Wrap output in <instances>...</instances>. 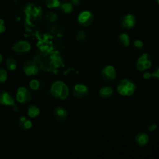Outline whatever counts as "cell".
Segmentation results:
<instances>
[{
    "label": "cell",
    "mask_w": 159,
    "mask_h": 159,
    "mask_svg": "<svg viewBox=\"0 0 159 159\" xmlns=\"http://www.w3.org/2000/svg\"><path fill=\"white\" fill-rule=\"evenodd\" d=\"M71 2L73 6H79L80 3V0H71Z\"/></svg>",
    "instance_id": "obj_33"
},
{
    "label": "cell",
    "mask_w": 159,
    "mask_h": 159,
    "mask_svg": "<svg viewBox=\"0 0 159 159\" xmlns=\"http://www.w3.org/2000/svg\"><path fill=\"white\" fill-rule=\"evenodd\" d=\"M16 98L17 101L20 104H26L29 101H30L32 95H31L30 91L26 87H20L17 90Z\"/></svg>",
    "instance_id": "obj_3"
},
{
    "label": "cell",
    "mask_w": 159,
    "mask_h": 159,
    "mask_svg": "<svg viewBox=\"0 0 159 159\" xmlns=\"http://www.w3.org/2000/svg\"><path fill=\"white\" fill-rule=\"evenodd\" d=\"M135 23H136V18L134 16L133 14H127L123 18L121 26L126 29H131L135 26Z\"/></svg>",
    "instance_id": "obj_11"
},
{
    "label": "cell",
    "mask_w": 159,
    "mask_h": 159,
    "mask_svg": "<svg viewBox=\"0 0 159 159\" xmlns=\"http://www.w3.org/2000/svg\"><path fill=\"white\" fill-rule=\"evenodd\" d=\"M52 62L53 64H54V66L58 67L59 65L62 63V60L59 56H54L52 59Z\"/></svg>",
    "instance_id": "obj_26"
},
{
    "label": "cell",
    "mask_w": 159,
    "mask_h": 159,
    "mask_svg": "<svg viewBox=\"0 0 159 159\" xmlns=\"http://www.w3.org/2000/svg\"><path fill=\"white\" fill-rule=\"evenodd\" d=\"M45 3L48 9H57L61 6L60 0H46Z\"/></svg>",
    "instance_id": "obj_19"
},
{
    "label": "cell",
    "mask_w": 159,
    "mask_h": 159,
    "mask_svg": "<svg viewBox=\"0 0 159 159\" xmlns=\"http://www.w3.org/2000/svg\"><path fill=\"white\" fill-rule=\"evenodd\" d=\"M152 73V77L159 79V67L156 70H155V72H154V73Z\"/></svg>",
    "instance_id": "obj_32"
},
{
    "label": "cell",
    "mask_w": 159,
    "mask_h": 159,
    "mask_svg": "<svg viewBox=\"0 0 159 159\" xmlns=\"http://www.w3.org/2000/svg\"><path fill=\"white\" fill-rule=\"evenodd\" d=\"M46 17H47V19H48V20L51 22H54L57 20V13H55L54 12H52V11H51V12H48V13L46 14Z\"/></svg>",
    "instance_id": "obj_22"
},
{
    "label": "cell",
    "mask_w": 159,
    "mask_h": 159,
    "mask_svg": "<svg viewBox=\"0 0 159 159\" xmlns=\"http://www.w3.org/2000/svg\"><path fill=\"white\" fill-rule=\"evenodd\" d=\"M6 67L8 68V70H9L10 71H14V70H16L18 63H17V61L15 58L9 57L6 59Z\"/></svg>",
    "instance_id": "obj_17"
},
{
    "label": "cell",
    "mask_w": 159,
    "mask_h": 159,
    "mask_svg": "<svg viewBox=\"0 0 159 159\" xmlns=\"http://www.w3.org/2000/svg\"><path fill=\"white\" fill-rule=\"evenodd\" d=\"M143 77L145 80H149L152 77V73H150V72H146V73H144L143 75Z\"/></svg>",
    "instance_id": "obj_31"
},
{
    "label": "cell",
    "mask_w": 159,
    "mask_h": 159,
    "mask_svg": "<svg viewBox=\"0 0 159 159\" xmlns=\"http://www.w3.org/2000/svg\"><path fill=\"white\" fill-rule=\"evenodd\" d=\"M0 104L7 106L15 105V101L13 98L7 91L2 90L0 91Z\"/></svg>",
    "instance_id": "obj_10"
},
{
    "label": "cell",
    "mask_w": 159,
    "mask_h": 159,
    "mask_svg": "<svg viewBox=\"0 0 159 159\" xmlns=\"http://www.w3.org/2000/svg\"><path fill=\"white\" fill-rule=\"evenodd\" d=\"M102 76L107 81H113L116 78V71L113 65H106L102 70Z\"/></svg>",
    "instance_id": "obj_7"
},
{
    "label": "cell",
    "mask_w": 159,
    "mask_h": 159,
    "mask_svg": "<svg viewBox=\"0 0 159 159\" xmlns=\"http://www.w3.org/2000/svg\"><path fill=\"white\" fill-rule=\"evenodd\" d=\"M149 58H148V55L147 54V53H144V54L141 55V57H139V59H138V63H141V64H143L144 65V62H146L147 60H148Z\"/></svg>",
    "instance_id": "obj_25"
},
{
    "label": "cell",
    "mask_w": 159,
    "mask_h": 159,
    "mask_svg": "<svg viewBox=\"0 0 159 159\" xmlns=\"http://www.w3.org/2000/svg\"><path fill=\"white\" fill-rule=\"evenodd\" d=\"M31 49V45L26 41H19L12 47V50L17 54H26Z\"/></svg>",
    "instance_id": "obj_5"
},
{
    "label": "cell",
    "mask_w": 159,
    "mask_h": 159,
    "mask_svg": "<svg viewBox=\"0 0 159 159\" xmlns=\"http://www.w3.org/2000/svg\"><path fill=\"white\" fill-rule=\"evenodd\" d=\"M134 46L137 48H142L144 47V43H143L142 41L137 39L134 41Z\"/></svg>",
    "instance_id": "obj_27"
},
{
    "label": "cell",
    "mask_w": 159,
    "mask_h": 159,
    "mask_svg": "<svg viewBox=\"0 0 159 159\" xmlns=\"http://www.w3.org/2000/svg\"><path fill=\"white\" fill-rule=\"evenodd\" d=\"M23 72L26 76H34L38 73V66L34 61H26L23 64Z\"/></svg>",
    "instance_id": "obj_8"
},
{
    "label": "cell",
    "mask_w": 159,
    "mask_h": 159,
    "mask_svg": "<svg viewBox=\"0 0 159 159\" xmlns=\"http://www.w3.org/2000/svg\"><path fill=\"white\" fill-rule=\"evenodd\" d=\"M113 90L112 87H101L100 90H99V95H100L101 98H109L113 95Z\"/></svg>",
    "instance_id": "obj_15"
},
{
    "label": "cell",
    "mask_w": 159,
    "mask_h": 159,
    "mask_svg": "<svg viewBox=\"0 0 159 159\" xmlns=\"http://www.w3.org/2000/svg\"><path fill=\"white\" fill-rule=\"evenodd\" d=\"M7 77L8 74L6 70L2 68H0V83L6 82V80H7Z\"/></svg>",
    "instance_id": "obj_24"
},
{
    "label": "cell",
    "mask_w": 159,
    "mask_h": 159,
    "mask_svg": "<svg viewBox=\"0 0 159 159\" xmlns=\"http://www.w3.org/2000/svg\"><path fill=\"white\" fill-rule=\"evenodd\" d=\"M54 115L56 120L60 123H63L66 120L68 116V112L63 107H56L54 109Z\"/></svg>",
    "instance_id": "obj_12"
},
{
    "label": "cell",
    "mask_w": 159,
    "mask_h": 159,
    "mask_svg": "<svg viewBox=\"0 0 159 159\" xmlns=\"http://www.w3.org/2000/svg\"><path fill=\"white\" fill-rule=\"evenodd\" d=\"M6 31V26H5V21L2 19H0V34H2Z\"/></svg>",
    "instance_id": "obj_28"
},
{
    "label": "cell",
    "mask_w": 159,
    "mask_h": 159,
    "mask_svg": "<svg viewBox=\"0 0 159 159\" xmlns=\"http://www.w3.org/2000/svg\"><path fill=\"white\" fill-rule=\"evenodd\" d=\"M89 94V88L83 84H77L74 86L72 90V94L75 98H82L87 96Z\"/></svg>",
    "instance_id": "obj_6"
},
{
    "label": "cell",
    "mask_w": 159,
    "mask_h": 159,
    "mask_svg": "<svg viewBox=\"0 0 159 159\" xmlns=\"http://www.w3.org/2000/svg\"><path fill=\"white\" fill-rule=\"evenodd\" d=\"M40 108H39L37 106L34 105V104H31L30 105V107L28 108L27 111V115L30 118H36L37 116H38L40 115Z\"/></svg>",
    "instance_id": "obj_16"
},
{
    "label": "cell",
    "mask_w": 159,
    "mask_h": 159,
    "mask_svg": "<svg viewBox=\"0 0 159 159\" xmlns=\"http://www.w3.org/2000/svg\"><path fill=\"white\" fill-rule=\"evenodd\" d=\"M61 8L62 11L65 13H71L73 11V5L71 2H64L63 4L61 5Z\"/></svg>",
    "instance_id": "obj_20"
},
{
    "label": "cell",
    "mask_w": 159,
    "mask_h": 159,
    "mask_svg": "<svg viewBox=\"0 0 159 159\" xmlns=\"http://www.w3.org/2000/svg\"><path fill=\"white\" fill-rule=\"evenodd\" d=\"M18 125L22 129L24 130H29L32 128V122L28 119L26 116H21L19 118Z\"/></svg>",
    "instance_id": "obj_14"
},
{
    "label": "cell",
    "mask_w": 159,
    "mask_h": 159,
    "mask_svg": "<svg viewBox=\"0 0 159 159\" xmlns=\"http://www.w3.org/2000/svg\"><path fill=\"white\" fill-rule=\"evenodd\" d=\"M25 12L26 16L33 17L34 19L40 18L42 14V9L38 6H34L32 4H29L25 8Z\"/></svg>",
    "instance_id": "obj_9"
},
{
    "label": "cell",
    "mask_w": 159,
    "mask_h": 159,
    "mask_svg": "<svg viewBox=\"0 0 159 159\" xmlns=\"http://www.w3.org/2000/svg\"><path fill=\"white\" fill-rule=\"evenodd\" d=\"M94 20V16L90 11L85 10L80 12L78 17V22L81 26H89L93 23Z\"/></svg>",
    "instance_id": "obj_4"
},
{
    "label": "cell",
    "mask_w": 159,
    "mask_h": 159,
    "mask_svg": "<svg viewBox=\"0 0 159 159\" xmlns=\"http://www.w3.org/2000/svg\"><path fill=\"white\" fill-rule=\"evenodd\" d=\"M152 61L150 60V59H148V60L146 61L144 63V69L145 70H148V69H150L151 67H152Z\"/></svg>",
    "instance_id": "obj_30"
},
{
    "label": "cell",
    "mask_w": 159,
    "mask_h": 159,
    "mask_svg": "<svg viewBox=\"0 0 159 159\" xmlns=\"http://www.w3.org/2000/svg\"><path fill=\"white\" fill-rule=\"evenodd\" d=\"M40 81L38 80L37 79H33L30 81L29 83V86L33 90H37L40 88Z\"/></svg>",
    "instance_id": "obj_21"
},
{
    "label": "cell",
    "mask_w": 159,
    "mask_h": 159,
    "mask_svg": "<svg viewBox=\"0 0 159 159\" xmlns=\"http://www.w3.org/2000/svg\"><path fill=\"white\" fill-rule=\"evenodd\" d=\"M136 90V85L130 80L124 79L118 84L117 92L122 96H131Z\"/></svg>",
    "instance_id": "obj_2"
},
{
    "label": "cell",
    "mask_w": 159,
    "mask_h": 159,
    "mask_svg": "<svg viewBox=\"0 0 159 159\" xmlns=\"http://www.w3.org/2000/svg\"><path fill=\"white\" fill-rule=\"evenodd\" d=\"M135 140H136V143H138L139 146H145L149 142V137L147 133H144V132H139L136 135L135 137Z\"/></svg>",
    "instance_id": "obj_13"
},
{
    "label": "cell",
    "mask_w": 159,
    "mask_h": 159,
    "mask_svg": "<svg viewBox=\"0 0 159 159\" xmlns=\"http://www.w3.org/2000/svg\"><path fill=\"white\" fill-rule=\"evenodd\" d=\"M2 60H3V57H2V54H0V63L2 62Z\"/></svg>",
    "instance_id": "obj_34"
},
{
    "label": "cell",
    "mask_w": 159,
    "mask_h": 159,
    "mask_svg": "<svg viewBox=\"0 0 159 159\" xmlns=\"http://www.w3.org/2000/svg\"><path fill=\"white\" fill-rule=\"evenodd\" d=\"M118 39H119V41L123 46L124 47H128L130 44V38L129 37V35L126 33H123V34H120L118 37Z\"/></svg>",
    "instance_id": "obj_18"
},
{
    "label": "cell",
    "mask_w": 159,
    "mask_h": 159,
    "mask_svg": "<svg viewBox=\"0 0 159 159\" xmlns=\"http://www.w3.org/2000/svg\"><path fill=\"white\" fill-rule=\"evenodd\" d=\"M157 128H158V126H157L156 123H151L148 126V130L151 132H153L155 129H157Z\"/></svg>",
    "instance_id": "obj_29"
},
{
    "label": "cell",
    "mask_w": 159,
    "mask_h": 159,
    "mask_svg": "<svg viewBox=\"0 0 159 159\" xmlns=\"http://www.w3.org/2000/svg\"><path fill=\"white\" fill-rule=\"evenodd\" d=\"M157 2H158V4L159 5V0H157Z\"/></svg>",
    "instance_id": "obj_35"
},
{
    "label": "cell",
    "mask_w": 159,
    "mask_h": 159,
    "mask_svg": "<svg viewBox=\"0 0 159 159\" xmlns=\"http://www.w3.org/2000/svg\"><path fill=\"white\" fill-rule=\"evenodd\" d=\"M50 93L54 98H59L61 100H65L68 98V94H69V89L65 83L57 80L52 84L51 89H50Z\"/></svg>",
    "instance_id": "obj_1"
},
{
    "label": "cell",
    "mask_w": 159,
    "mask_h": 159,
    "mask_svg": "<svg viewBox=\"0 0 159 159\" xmlns=\"http://www.w3.org/2000/svg\"><path fill=\"white\" fill-rule=\"evenodd\" d=\"M76 37H77V40L79 41L85 42V41H86L87 36H86V34H85L84 31H79V32H78Z\"/></svg>",
    "instance_id": "obj_23"
},
{
    "label": "cell",
    "mask_w": 159,
    "mask_h": 159,
    "mask_svg": "<svg viewBox=\"0 0 159 159\" xmlns=\"http://www.w3.org/2000/svg\"><path fill=\"white\" fill-rule=\"evenodd\" d=\"M13 1L14 2H17V1H18V0H13Z\"/></svg>",
    "instance_id": "obj_36"
}]
</instances>
